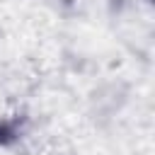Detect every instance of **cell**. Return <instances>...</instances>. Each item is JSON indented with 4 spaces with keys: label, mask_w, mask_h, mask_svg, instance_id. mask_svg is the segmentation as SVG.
<instances>
[{
    "label": "cell",
    "mask_w": 155,
    "mask_h": 155,
    "mask_svg": "<svg viewBox=\"0 0 155 155\" xmlns=\"http://www.w3.org/2000/svg\"><path fill=\"white\" fill-rule=\"evenodd\" d=\"M12 136H15V128H12L10 124H0V143L12 140Z\"/></svg>",
    "instance_id": "1"
}]
</instances>
